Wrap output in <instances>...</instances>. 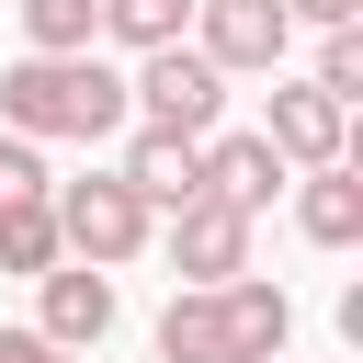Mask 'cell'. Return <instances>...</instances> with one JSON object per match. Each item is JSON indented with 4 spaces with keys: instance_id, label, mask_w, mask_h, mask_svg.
I'll return each mask as SVG.
<instances>
[{
    "instance_id": "15",
    "label": "cell",
    "mask_w": 363,
    "mask_h": 363,
    "mask_svg": "<svg viewBox=\"0 0 363 363\" xmlns=\"http://www.w3.org/2000/svg\"><path fill=\"white\" fill-rule=\"evenodd\" d=\"M306 91H329L340 113L363 102V34H352V23H340V34H318V79H306Z\"/></svg>"
},
{
    "instance_id": "17",
    "label": "cell",
    "mask_w": 363,
    "mask_h": 363,
    "mask_svg": "<svg viewBox=\"0 0 363 363\" xmlns=\"http://www.w3.org/2000/svg\"><path fill=\"white\" fill-rule=\"evenodd\" d=\"M352 11H363V0H284V23H318V34H340Z\"/></svg>"
},
{
    "instance_id": "16",
    "label": "cell",
    "mask_w": 363,
    "mask_h": 363,
    "mask_svg": "<svg viewBox=\"0 0 363 363\" xmlns=\"http://www.w3.org/2000/svg\"><path fill=\"white\" fill-rule=\"evenodd\" d=\"M45 182H57V170H45V147L0 125V204H11V193H45Z\"/></svg>"
},
{
    "instance_id": "3",
    "label": "cell",
    "mask_w": 363,
    "mask_h": 363,
    "mask_svg": "<svg viewBox=\"0 0 363 363\" xmlns=\"http://www.w3.org/2000/svg\"><path fill=\"white\" fill-rule=\"evenodd\" d=\"M45 204H57V250H79L91 272H113V261H136L147 250V193L125 182V170H79V182H45Z\"/></svg>"
},
{
    "instance_id": "14",
    "label": "cell",
    "mask_w": 363,
    "mask_h": 363,
    "mask_svg": "<svg viewBox=\"0 0 363 363\" xmlns=\"http://www.w3.org/2000/svg\"><path fill=\"white\" fill-rule=\"evenodd\" d=\"M182 23H193V0H102V34L136 45V57L147 45H182Z\"/></svg>"
},
{
    "instance_id": "5",
    "label": "cell",
    "mask_w": 363,
    "mask_h": 363,
    "mask_svg": "<svg viewBox=\"0 0 363 363\" xmlns=\"http://www.w3.org/2000/svg\"><path fill=\"white\" fill-rule=\"evenodd\" d=\"M284 45H295L284 0H193V57L216 79H284Z\"/></svg>"
},
{
    "instance_id": "9",
    "label": "cell",
    "mask_w": 363,
    "mask_h": 363,
    "mask_svg": "<svg viewBox=\"0 0 363 363\" xmlns=\"http://www.w3.org/2000/svg\"><path fill=\"white\" fill-rule=\"evenodd\" d=\"M147 204H193L204 182V136H170V125H125V159H113Z\"/></svg>"
},
{
    "instance_id": "12",
    "label": "cell",
    "mask_w": 363,
    "mask_h": 363,
    "mask_svg": "<svg viewBox=\"0 0 363 363\" xmlns=\"http://www.w3.org/2000/svg\"><path fill=\"white\" fill-rule=\"evenodd\" d=\"M23 11V57H91L102 45V0H11Z\"/></svg>"
},
{
    "instance_id": "6",
    "label": "cell",
    "mask_w": 363,
    "mask_h": 363,
    "mask_svg": "<svg viewBox=\"0 0 363 363\" xmlns=\"http://www.w3.org/2000/svg\"><path fill=\"white\" fill-rule=\"evenodd\" d=\"M261 147H272L284 170H340V159H352V113H340L329 91H306V79H272Z\"/></svg>"
},
{
    "instance_id": "7",
    "label": "cell",
    "mask_w": 363,
    "mask_h": 363,
    "mask_svg": "<svg viewBox=\"0 0 363 363\" xmlns=\"http://www.w3.org/2000/svg\"><path fill=\"white\" fill-rule=\"evenodd\" d=\"M250 227H261V216L193 193V204H170V238H159V250H170L182 284H238V272H250Z\"/></svg>"
},
{
    "instance_id": "8",
    "label": "cell",
    "mask_w": 363,
    "mask_h": 363,
    "mask_svg": "<svg viewBox=\"0 0 363 363\" xmlns=\"http://www.w3.org/2000/svg\"><path fill=\"white\" fill-rule=\"evenodd\" d=\"M34 295H45L34 340H57V352H91V340L113 329V272H91V261H79V272H68V261H57V272H34Z\"/></svg>"
},
{
    "instance_id": "18",
    "label": "cell",
    "mask_w": 363,
    "mask_h": 363,
    "mask_svg": "<svg viewBox=\"0 0 363 363\" xmlns=\"http://www.w3.org/2000/svg\"><path fill=\"white\" fill-rule=\"evenodd\" d=\"M0 363H68L57 340H34V329H0Z\"/></svg>"
},
{
    "instance_id": "2",
    "label": "cell",
    "mask_w": 363,
    "mask_h": 363,
    "mask_svg": "<svg viewBox=\"0 0 363 363\" xmlns=\"http://www.w3.org/2000/svg\"><path fill=\"white\" fill-rule=\"evenodd\" d=\"M0 125L11 136H68V147H91V136H125V68H102V57H11L0 68Z\"/></svg>"
},
{
    "instance_id": "4",
    "label": "cell",
    "mask_w": 363,
    "mask_h": 363,
    "mask_svg": "<svg viewBox=\"0 0 363 363\" xmlns=\"http://www.w3.org/2000/svg\"><path fill=\"white\" fill-rule=\"evenodd\" d=\"M216 113H227V79L193 57V34L182 45H147L136 57V79H125V125H170V136H216Z\"/></svg>"
},
{
    "instance_id": "1",
    "label": "cell",
    "mask_w": 363,
    "mask_h": 363,
    "mask_svg": "<svg viewBox=\"0 0 363 363\" xmlns=\"http://www.w3.org/2000/svg\"><path fill=\"white\" fill-rule=\"evenodd\" d=\"M295 340V306L272 272H238V284H182L159 306V363H272Z\"/></svg>"
},
{
    "instance_id": "19",
    "label": "cell",
    "mask_w": 363,
    "mask_h": 363,
    "mask_svg": "<svg viewBox=\"0 0 363 363\" xmlns=\"http://www.w3.org/2000/svg\"><path fill=\"white\" fill-rule=\"evenodd\" d=\"M272 363H284V352H272Z\"/></svg>"
},
{
    "instance_id": "13",
    "label": "cell",
    "mask_w": 363,
    "mask_h": 363,
    "mask_svg": "<svg viewBox=\"0 0 363 363\" xmlns=\"http://www.w3.org/2000/svg\"><path fill=\"white\" fill-rule=\"evenodd\" d=\"M68 250H57V204L45 193H11L0 204V272H57Z\"/></svg>"
},
{
    "instance_id": "11",
    "label": "cell",
    "mask_w": 363,
    "mask_h": 363,
    "mask_svg": "<svg viewBox=\"0 0 363 363\" xmlns=\"http://www.w3.org/2000/svg\"><path fill=\"white\" fill-rule=\"evenodd\" d=\"M295 227H306L318 250H352V238H363V182H352V159H340V170H306Z\"/></svg>"
},
{
    "instance_id": "10",
    "label": "cell",
    "mask_w": 363,
    "mask_h": 363,
    "mask_svg": "<svg viewBox=\"0 0 363 363\" xmlns=\"http://www.w3.org/2000/svg\"><path fill=\"white\" fill-rule=\"evenodd\" d=\"M193 193H216V204L261 216V204L284 193V159L261 147V125H250V136H204V182H193Z\"/></svg>"
}]
</instances>
